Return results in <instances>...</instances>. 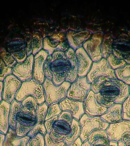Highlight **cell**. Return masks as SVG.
Masks as SVG:
<instances>
[{"label":"cell","mask_w":130,"mask_h":146,"mask_svg":"<svg viewBox=\"0 0 130 146\" xmlns=\"http://www.w3.org/2000/svg\"><path fill=\"white\" fill-rule=\"evenodd\" d=\"M44 139L45 146H64L65 145L64 141L58 143L54 142L50 138V135L48 133H47L44 136Z\"/></svg>","instance_id":"obj_47"},{"label":"cell","mask_w":130,"mask_h":146,"mask_svg":"<svg viewBox=\"0 0 130 146\" xmlns=\"http://www.w3.org/2000/svg\"><path fill=\"white\" fill-rule=\"evenodd\" d=\"M34 56L32 54L27 57L21 63H17L12 67V74L22 82L32 79Z\"/></svg>","instance_id":"obj_10"},{"label":"cell","mask_w":130,"mask_h":146,"mask_svg":"<svg viewBox=\"0 0 130 146\" xmlns=\"http://www.w3.org/2000/svg\"><path fill=\"white\" fill-rule=\"evenodd\" d=\"M27 146H45L44 137L38 133L35 137L30 138L27 142Z\"/></svg>","instance_id":"obj_39"},{"label":"cell","mask_w":130,"mask_h":146,"mask_svg":"<svg viewBox=\"0 0 130 146\" xmlns=\"http://www.w3.org/2000/svg\"><path fill=\"white\" fill-rule=\"evenodd\" d=\"M121 140L124 146H130V133H127L123 136Z\"/></svg>","instance_id":"obj_50"},{"label":"cell","mask_w":130,"mask_h":146,"mask_svg":"<svg viewBox=\"0 0 130 146\" xmlns=\"http://www.w3.org/2000/svg\"><path fill=\"white\" fill-rule=\"evenodd\" d=\"M113 39L109 34H106L103 36L101 45V55L102 58L107 59L111 54L113 50Z\"/></svg>","instance_id":"obj_25"},{"label":"cell","mask_w":130,"mask_h":146,"mask_svg":"<svg viewBox=\"0 0 130 146\" xmlns=\"http://www.w3.org/2000/svg\"><path fill=\"white\" fill-rule=\"evenodd\" d=\"M83 142L80 137L78 138L73 143L70 145H65L64 146H82Z\"/></svg>","instance_id":"obj_51"},{"label":"cell","mask_w":130,"mask_h":146,"mask_svg":"<svg viewBox=\"0 0 130 146\" xmlns=\"http://www.w3.org/2000/svg\"><path fill=\"white\" fill-rule=\"evenodd\" d=\"M95 98L98 104L105 108H109L115 104L114 102L111 101L109 99L103 97L99 93L95 94Z\"/></svg>","instance_id":"obj_40"},{"label":"cell","mask_w":130,"mask_h":146,"mask_svg":"<svg viewBox=\"0 0 130 146\" xmlns=\"http://www.w3.org/2000/svg\"><path fill=\"white\" fill-rule=\"evenodd\" d=\"M65 53L71 64L70 68L66 76L65 81L71 84L75 82L78 77L77 60L75 51L71 48H70Z\"/></svg>","instance_id":"obj_19"},{"label":"cell","mask_w":130,"mask_h":146,"mask_svg":"<svg viewBox=\"0 0 130 146\" xmlns=\"http://www.w3.org/2000/svg\"><path fill=\"white\" fill-rule=\"evenodd\" d=\"M58 116H55L44 121V126L46 129L47 133L48 134H50L53 129V124L55 122L58 120Z\"/></svg>","instance_id":"obj_44"},{"label":"cell","mask_w":130,"mask_h":146,"mask_svg":"<svg viewBox=\"0 0 130 146\" xmlns=\"http://www.w3.org/2000/svg\"><path fill=\"white\" fill-rule=\"evenodd\" d=\"M45 94V102L48 106L58 104L67 98V91L71 83L65 81L59 86L55 85L52 81L45 78L43 84Z\"/></svg>","instance_id":"obj_3"},{"label":"cell","mask_w":130,"mask_h":146,"mask_svg":"<svg viewBox=\"0 0 130 146\" xmlns=\"http://www.w3.org/2000/svg\"><path fill=\"white\" fill-rule=\"evenodd\" d=\"M48 106L44 102L41 104H39L37 109L35 111L37 122L44 123Z\"/></svg>","instance_id":"obj_34"},{"label":"cell","mask_w":130,"mask_h":146,"mask_svg":"<svg viewBox=\"0 0 130 146\" xmlns=\"http://www.w3.org/2000/svg\"><path fill=\"white\" fill-rule=\"evenodd\" d=\"M12 74V68L7 66L0 58V82H3L6 77Z\"/></svg>","instance_id":"obj_36"},{"label":"cell","mask_w":130,"mask_h":146,"mask_svg":"<svg viewBox=\"0 0 130 146\" xmlns=\"http://www.w3.org/2000/svg\"><path fill=\"white\" fill-rule=\"evenodd\" d=\"M47 133L44 123L37 122L29 132L27 136L30 138H32L38 133H40L44 137Z\"/></svg>","instance_id":"obj_31"},{"label":"cell","mask_w":130,"mask_h":146,"mask_svg":"<svg viewBox=\"0 0 130 146\" xmlns=\"http://www.w3.org/2000/svg\"><path fill=\"white\" fill-rule=\"evenodd\" d=\"M23 107L21 102L17 101L15 99L10 105V114H9V125L10 127L14 131H15L17 124V115Z\"/></svg>","instance_id":"obj_24"},{"label":"cell","mask_w":130,"mask_h":146,"mask_svg":"<svg viewBox=\"0 0 130 146\" xmlns=\"http://www.w3.org/2000/svg\"><path fill=\"white\" fill-rule=\"evenodd\" d=\"M107 60L108 66L114 70L122 68L127 64L124 60L116 59L112 53L107 58Z\"/></svg>","instance_id":"obj_30"},{"label":"cell","mask_w":130,"mask_h":146,"mask_svg":"<svg viewBox=\"0 0 130 146\" xmlns=\"http://www.w3.org/2000/svg\"><path fill=\"white\" fill-rule=\"evenodd\" d=\"M75 54L77 62L78 77L83 78L88 74L93 62L83 47L76 50Z\"/></svg>","instance_id":"obj_15"},{"label":"cell","mask_w":130,"mask_h":146,"mask_svg":"<svg viewBox=\"0 0 130 146\" xmlns=\"http://www.w3.org/2000/svg\"><path fill=\"white\" fill-rule=\"evenodd\" d=\"M129 92L130 94V85L129 86Z\"/></svg>","instance_id":"obj_57"},{"label":"cell","mask_w":130,"mask_h":146,"mask_svg":"<svg viewBox=\"0 0 130 146\" xmlns=\"http://www.w3.org/2000/svg\"><path fill=\"white\" fill-rule=\"evenodd\" d=\"M14 58L15 59L17 63H21L26 60L27 56L26 49L21 50L19 52L17 53H11Z\"/></svg>","instance_id":"obj_43"},{"label":"cell","mask_w":130,"mask_h":146,"mask_svg":"<svg viewBox=\"0 0 130 146\" xmlns=\"http://www.w3.org/2000/svg\"><path fill=\"white\" fill-rule=\"evenodd\" d=\"M102 138H108L105 131L102 130H95L91 132L88 137V140L91 144Z\"/></svg>","instance_id":"obj_38"},{"label":"cell","mask_w":130,"mask_h":146,"mask_svg":"<svg viewBox=\"0 0 130 146\" xmlns=\"http://www.w3.org/2000/svg\"><path fill=\"white\" fill-rule=\"evenodd\" d=\"M48 56V54L43 49L34 56L32 79L40 84H43L45 80L43 67Z\"/></svg>","instance_id":"obj_14"},{"label":"cell","mask_w":130,"mask_h":146,"mask_svg":"<svg viewBox=\"0 0 130 146\" xmlns=\"http://www.w3.org/2000/svg\"><path fill=\"white\" fill-rule=\"evenodd\" d=\"M91 146V144L89 143L88 141L87 140H86L83 143L82 146Z\"/></svg>","instance_id":"obj_54"},{"label":"cell","mask_w":130,"mask_h":146,"mask_svg":"<svg viewBox=\"0 0 130 146\" xmlns=\"http://www.w3.org/2000/svg\"><path fill=\"white\" fill-rule=\"evenodd\" d=\"M3 82H0V104L3 100Z\"/></svg>","instance_id":"obj_52"},{"label":"cell","mask_w":130,"mask_h":146,"mask_svg":"<svg viewBox=\"0 0 130 146\" xmlns=\"http://www.w3.org/2000/svg\"><path fill=\"white\" fill-rule=\"evenodd\" d=\"M49 135L51 140L55 143H58L63 141L66 137L64 136L60 135L56 133L53 129H52Z\"/></svg>","instance_id":"obj_46"},{"label":"cell","mask_w":130,"mask_h":146,"mask_svg":"<svg viewBox=\"0 0 130 146\" xmlns=\"http://www.w3.org/2000/svg\"><path fill=\"white\" fill-rule=\"evenodd\" d=\"M81 132L80 124L78 121L73 118L70 133L65 137L64 140L66 145H70L80 137Z\"/></svg>","instance_id":"obj_23"},{"label":"cell","mask_w":130,"mask_h":146,"mask_svg":"<svg viewBox=\"0 0 130 146\" xmlns=\"http://www.w3.org/2000/svg\"><path fill=\"white\" fill-rule=\"evenodd\" d=\"M26 52L27 56L31 55L32 53L33 43L32 36V35L29 38V40L26 42Z\"/></svg>","instance_id":"obj_49"},{"label":"cell","mask_w":130,"mask_h":146,"mask_svg":"<svg viewBox=\"0 0 130 146\" xmlns=\"http://www.w3.org/2000/svg\"><path fill=\"white\" fill-rule=\"evenodd\" d=\"M31 96L37 100L38 104L45 102V94L43 85L34 80L22 82V84L16 96L15 100L22 102L27 97Z\"/></svg>","instance_id":"obj_4"},{"label":"cell","mask_w":130,"mask_h":146,"mask_svg":"<svg viewBox=\"0 0 130 146\" xmlns=\"http://www.w3.org/2000/svg\"><path fill=\"white\" fill-rule=\"evenodd\" d=\"M32 36L33 50L32 54L34 56L43 50V38L39 34L35 33L32 34Z\"/></svg>","instance_id":"obj_29"},{"label":"cell","mask_w":130,"mask_h":146,"mask_svg":"<svg viewBox=\"0 0 130 146\" xmlns=\"http://www.w3.org/2000/svg\"><path fill=\"white\" fill-rule=\"evenodd\" d=\"M117 146H124V144L122 142L121 140H119L117 142Z\"/></svg>","instance_id":"obj_56"},{"label":"cell","mask_w":130,"mask_h":146,"mask_svg":"<svg viewBox=\"0 0 130 146\" xmlns=\"http://www.w3.org/2000/svg\"><path fill=\"white\" fill-rule=\"evenodd\" d=\"M71 125L66 121L58 119L53 124V129L58 134L66 136L70 132Z\"/></svg>","instance_id":"obj_27"},{"label":"cell","mask_w":130,"mask_h":146,"mask_svg":"<svg viewBox=\"0 0 130 146\" xmlns=\"http://www.w3.org/2000/svg\"><path fill=\"white\" fill-rule=\"evenodd\" d=\"M99 93L115 104H122L130 95L129 86L117 79H110L103 84Z\"/></svg>","instance_id":"obj_1"},{"label":"cell","mask_w":130,"mask_h":146,"mask_svg":"<svg viewBox=\"0 0 130 146\" xmlns=\"http://www.w3.org/2000/svg\"><path fill=\"white\" fill-rule=\"evenodd\" d=\"M71 114L67 111H62L58 116V119H62L68 122L71 125L73 119Z\"/></svg>","instance_id":"obj_45"},{"label":"cell","mask_w":130,"mask_h":146,"mask_svg":"<svg viewBox=\"0 0 130 146\" xmlns=\"http://www.w3.org/2000/svg\"><path fill=\"white\" fill-rule=\"evenodd\" d=\"M105 131L109 141L118 142L124 134L130 133V121L123 120L118 123L109 124Z\"/></svg>","instance_id":"obj_12"},{"label":"cell","mask_w":130,"mask_h":146,"mask_svg":"<svg viewBox=\"0 0 130 146\" xmlns=\"http://www.w3.org/2000/svg\"><path fill=\"white\" fill-rule=\"evenodd\" d=\"M122 107V104H115L107 108L106 112L100 117L104 121L109 124L121 122L123 120Z\"/></svg>","instance_id":"obj_18"},{"label":"cell","mask_w":130,"mask_h":146,"mask_svg":"<svg viewBox=\"0 0 130 146\" xmlns=\"http://www.w3.org/2000/svg\"><path fill=\"white\" fill-rule=\"evenodd\" d=\"M91 86L86 76L83 78L78 77L75 82L71 84L67 91V98L83 102L91 90Z\"/></svg>","instance_id":"obj_7"},{"label":"cell","mask_w":130,"mask_h":146,"mask_svg":"<svg viewBox=\"0 0 130 146\" xmlns=\"http://www.w3.org/2000/svg\"><path fill=\"white\" fill-rule=\"evenodd\" d=\"M109 146H117V142L109 141Z\"/></svg>","instance_id":"obj_55"},{"label":"cell","mask_w":130,"mask_h":146,"mask_svg":"<svg viewBox=\"0 0 130 146\" xmlns=\"http://www.w3.org/2000/svg\"><path fill=\"white\" fill-rule=\"evenodd\" d=\"M32 127H28L21 125L17 123L15 132L17 136L19 137H23L27 136Z\"/></svg>","instance_id":"obj_42"},{"label":"cell","mask_w":130,"mask_h":146,"mask_svg":"<svg viewBox=\"0 0 130 146\" xmlns=\"http://www.w3.org/2000/svg\"><path fill=\"white\" fill-rule=\"evenodd\" d=\"M11 104L2 100L0 104V132L5 135L8 132L9 125V114Z\"/></svg>","instance_id":"obj_20"},{"label":"cell","mask_w":130,"mask_h":146,"mask_svg":"<svg viewBox=\"0 0 130 146\" xmlns=\"http://www.w3.org/2000/svg\"><path fill=\"white\" fill-rule=\"evenodd\" d=\"M3 82V100L11 104L15 99L22 82L13 74L6 77Z\"/></svg>","instance_id":"obj_11"},{"label":"cell","mask_w":130,"mask_h":146,"mask_svg":"<svg viewBox=\"0 0 130 146\" xmlns=\"http://www.w3.org/2000/svg\"><path fill=\"white\" fill-rule=\"evenodd\" d=\"M79 122L81 128L80 138L83 143L87 140L92 131L97 130L105 131L109 125L100 116L89 117L85 114L82 116Z\"/></svg>","instance_id":"obj_5"},{"label":"cell","mask_w":130,"mask_h":146,"mask_svg":"<svg viewBox=\"0 0 130 146\" xmlns=\"http://www.w3.org/2000/svg\"><path fill=\"white\" fill-rule=\"evenodd\" d=\"M51 58H52L51 55L48 56L44 63V67H43L45 78L50 81H52V72L50 67Z\"/></svg>","instance_id":"obj_41"},{"label":"cell","mask_w":130,"mask_h":146,"mask_svg":"<svg viewBox=\"0 0 130 146\" xmlns=\"http://www.w3.org/2000/svg\"><path fill=\"white\" fill-rule=\"evenodd\" d=\"M51 57L50 67L52 73V81L55 85L59 86L66 80L70 68V63L65 52L62 51H55Z\"/></svg>","instance_id":"obj_2"},{"label":"cell","mask_w":130,"mask_h":146,"mask_svg":"<svg viewBox=\"0 0 130 146\" xmlns=\"http://www.w3.org/2000/svg\"><path fill=\"white\" fill-rule=\"evenodd\" d=\"M109 142L108 138H102L91 144L90 146H109Z\"/></svg>","instance_id":"obj_48"},{"label":"cell","mask_w":130,"mask_h":146,"mask_svg":"<svg viewBox=\"0 0 130 146\" xmlns=\"http://www.w3.org/2000/svg\"><path fill=\"white\" fill-rule=\"evenodd\" d=\"M5 135L0 132V146H3Z\"/></svg>","instance_id":"obj_53"},{"label":"cell","mask_w":130,"mask_h":146,"mask_svg":"<svg viewBox=\"0 0 130 146\" xmlns=\"http://www.w3.org/2000/svg\"><path fill=\"white\" fill-rule=\"evenodd\" d=\"M109 79L110 78L105 76H100L97 78L91 83V90L95 94L99 93L103 84L107 81H109Z\"/></svg>","instance_id":"obj_32"},{"label":"cell","mask_w":130,"mask_h":146,"mask_svg":"<svg viewBox=\"0 0 130 146\" xmlns=\"http://www.w3.org/2000/svg\"><path fill=\"white\" fill-rule=\"evenodd\" d=\"M62 112L59 104H54L48 107L47 112L45 117V120L52 117L58 116Z\"/></svg>","instance_id":"obj_35"},{"label":"cell","mask_w":130,"mask_h":146,"mask_svg":"<svg viewBox=\"0 0 130 146\" xmlns=\"http://www.w3.org/2000/svg\"><path fill=\"white\" fill-rule=\"evenodd\" d=\"M70 48L66 34L62 32L55 33L43 38V50L48 56H51L55 51L65 52Z\"/></svg>","instance_id":"obj_6"},{"label":"cell","mask_w":130,"mask_h":146,"mask_svg":"<svg viewBox=\"0 0 130 146\" xmlns=\"http://www.w3.org/2000/svg\"><path fill=\"white\" fill-rule=\"evenodd\" d=\"M123 120L130 121V94L122 104Z\"/></svg>","instance_id":"obj_37"},{"label":"cell","mask_w":130,"mask_h":146,"mask_svg":"<svg viewBox=\"0 0 130 146\" xmlns=\"http://www.w3.org/2000/svg\"><path fill=\"white\" fill-rule=\"evenodd\" d=\"M92 35L91 32L87 30L70 31L66 34V37L70 47L75 51L80 48L83 47V44Z\"/></svg>","instance_id":"obj_16"},{"label":"cell","mask_w":130,"mask_h":146,"mask_svg":"<svg viewBox=\"0 0 130 146\" xmlns=\"http://www.w3.org/2000/svg\"><path fill=\"white\" fill-rule=\"evenodd\" d=\"M30 139L27 135L23 137H18L15 131L10 127L5 135L3 146H27Z\"/></svg>","instance_id":"obj_21"},{"label":"cell","mask_w":130,"mask_h":146,"mask_svg":"<svg viewBox=\"0 0 130 146\" xmlns=\"http://www.w3.org/2000/svg\"><path fill=\"white\" fill-rule=\"evenodd\" d=\"M17 123L28 127H33L37 123L36 116L21 108L17 117Z\"/></svg>","instance_id":"obj_22"},{"label":"cell","mask_w":130,"mask_h":146,"mask_svg":"<svg viewBox=\"0 0 130 146\" xmlns=\"http://www.w3.org/2000/svg\"><path fill=\"white\" fill-rule=\"evenodd\" d=\"M21 104L23 109L36 116L35 111L37 109L39 104L34 97L31 96L27 97L22 102Z\"/></svg>","instance_id":"obj_28"},{"label":"cell","mask_w":130,"mask_h":146,"mask_svg":"<svg viewBox=\"0 0 130 146\" xmlns=\"http://www.w3.org/2000/svg\"><path fill=\"white\" fill-rule=\"evenodd\" d=\"M83 104L84 114L89 117L100 116L107 110V108L98 104L96 100L95 94L91 90L89 92Z\"/></svg>","instance_id":"obj_13"},{"label":"cell","mask_w":130,"mask_h":146,"mask_svg":"<svg viewBox=\"0 0 130 146\" xmlns=\"http://www.w3.org/2000/svg\"><path fill=\"white\" fill-rule=\"evenodd\" d=\"M116 78L127 85H130V64L114 70Z\"/></svg>","instance_id":"obj_26"},{"label":"cell","mask_w":130,"mask_h":146,"mask_svg":"<svg viewBox=\"0 0 130 146\" xmlns=\"http://www.w3.org/2000/svg\"><path fill=\"white\" fill-rule=\"evenodd\" d=\"M103 37L102 33H94L83 44V49L93 62H98L102 58L101 45Z\"/></svg>","instance_id":"obj_8"},{"label":"cell","mask_w":130,"mask_h":146,"mask_svg":"<svg viewBox=\"0 0 130 146\" xmlns=\"http://www.w3.org/2000/svg\"><path fill=\"white\" fill-rule=\"evenodd\" d=\"M100 76H105L114 79H117L114 70L108 66L107 59L103 58L98 62H93L86 77L88 82L91 83L96 79Z\"/></svg>","instance_id":"obj_9"},{"label":"cell","mask_w":130,"mask_h":146,"mask_svg":"<svg viewBox=\"0 0 130 146\" xmlns=\"http://www.w3.org/2000/svg\"><path fill=\"white\" fill-rule=\"evenodd\" d=\"M0 58L7 66L11 68L17 63L11 53L5 49L0 52Z\"/></svg>","instance_id":"obj_33"},{"label":"cell","mask_w":130,"mask_h":146,"mask_svg":"<svg viewBox=\"0 0 130 146\" xmlns=\"http://www.w3.org/2000/svg\"><path fill=\"white\" fill-rule=\"evenodd\" d=\"M62 111L70 113L73 118L79 121L84 114L83 102L66 98L59 103Z\"/></svg>","instance_id":"obj_17"}]
</instances>
